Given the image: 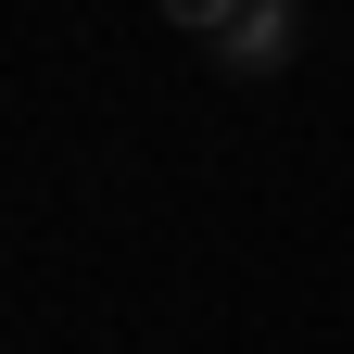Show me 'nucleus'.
Segmentation results:
<instances>
[{
    "label": "nucleus",
    "instance_id": "nucleus-2",
    "mask_svg": "<svg viewBox=\"0 0 354 354\" xmlns=\"http://www.w3.org/2000/svg\"><path fill=\"white\" fill-rule=\"evenodd\" d=\"M165 13H177V26H228L241 0H165Z\"/></svg>",
    "mask_w": 354,
    "mask_h": 354
},
{
    "label": "nucleus",
    "instance_id": "nucleus-1",
    "mask_svg": "<svg viewBox=\"0 0 354 354\" xmlns=\"http://www.w3.org/2000/svg\"><path fill=\"white\" fill-rule=\"evenodd\" d=\"M215 51H228L241 76H266V64H291V0H241V13L215 26Z\"/></svg>",
    "mask_w": 354,
    "mask_h": 354
}]
</instances>
